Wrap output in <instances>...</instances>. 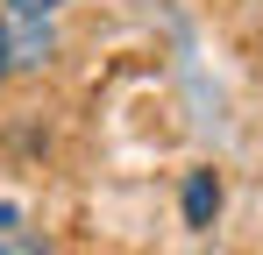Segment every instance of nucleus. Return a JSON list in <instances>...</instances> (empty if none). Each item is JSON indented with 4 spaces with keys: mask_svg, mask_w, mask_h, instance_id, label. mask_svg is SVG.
Here are the masks:
<instances>
[{
    "mask_svg": "<svg viewBox=\"0 0 263 255\" xmlns=\"http://www.w3.org/2000/svg\"><path fill=\"white\" fill-rule=\"evenodd\" d=\"M178 213H185V227H214V220H220V177H214V170H185Z\"/></svg>",
    "mask_w": 263,
    "mask_h": 255,
    "instance_id": "nucleus-1",
    "label": "nucleus"
},
{
    "mask_svg": "<svg viewBox=\"0 0 263 255\" xmlns=\"http://www.w3.org/2000/svg\"><path fill=\"white\" fill-rule=\"evenodd\" d=\"M0 255H50V241L29 227H0Z\"/></svg>",
    "mask_w": 263,
    "mask_h": 255,
    "instance_id": "nucleus-2",
    "label": "nucleus"
},
{
    "mask_svg": "<svg viewBox=\"0 0 263 255\" xmlns=\"http://www.w3.org/2000/svg\"><path fill=\"white\" fill-rule=\"evenodd\" d=\"M14 71H22V64H14V14L0 7V85L14 78Z\"/></svg>",
    "mask_w": 263,
    "mask_h": 255,
    "instance_id": "nucleus-3",
    "label": "nucleus"
},
{
    "mask_svg": "<svg viewBox=\"0 0 263 255\" xmlns=\"http://www.w3.org/2000/svg\"><path fill=\"white\" fill-rule=\"evenodd\" d=\"M7 14H36V22H50V14H64L71 0H0Z\"/></svg>",
    "mask_w": 263,
    "mask_h": 255,
    "instance_id": "nucleus-4",
    "label": "nucleus"
}]
</instances>
